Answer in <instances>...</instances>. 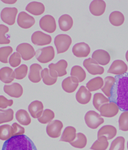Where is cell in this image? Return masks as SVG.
Returning a JSON list of instances; mask_svg holds the SVG:
<instances>
[{
  "label": "cell",
  "mask_w": 128,
  "mask_h": 150,
  "mask_svg": "<svg viewBox=\"0 0 128 150\" xmlns=\"http://www.w3.org/2000/svg\"><path fill=\"white\" fill-rule=\"evenodd\" d=\"M110 101L115 102L122 111H128V73L116 76Z\"/></svg>",
  "instance_id": "cell-1"
},
{
  "label": "cell",
  "mask_w": 128,
  "mask_h": 150,
  "mask_svg": "<svg viewBox=\"0 0 128 150\" xmlns=\"http://www.w3.org/2000/svg\"><path fill=\"white\" fill-rule=\"evenodd\" d=\"M2 150H37L34 143L28 136H13L6 140L3 145Z\"/></svg>",
  "instance_id": "cell-2"
},
{
  "label": "cell",
  "mask_w": 128,
  "mask_h": 150,
  "mask_svg": "<svg viewBox=\"0 0 128 150\" xmlns=\"http://www.w3.org/2000/svg\"><path fill=\"white\" fill-rule=\"evenodd\" d=\"M35 57L39 62L46 64L52 60L55 57V52L53 46L39 49L35 53Z\"/></svg>",
  "instance_id": "cell-3"
},
{
  "label": "cell",
  "mask_w": 128,
  "mask_h": 150,
  "mask_svg": "<svg viewBox=\"0 0 128 150\" xmlns=\"http://www.w3.org/2000/svg\"><path fill=\"white\" fill-rule=\"evenodd\" d=\"M54 43L58 54L67 51L72 44V40L69 35L61 34L55 37Z\"/></svg>",
  "instance_id": "cell-4"
},
{
  "label": "cell",
  "mask_w": 128,
  "mask_h": 150,
  "mask_svg": "<svg viewBox=\"0 0 128 150\" xmlns=\"http://www.w3.org/2000/svg\"><path fill=\"white\" fill-rule=\"evenodd\" d=\"M85 120L88 127L93 129H97L104 122L101 116L93 110H90L86 114Z\"/></svg>",
  "instance_id": "cell-5"
},
{
  "label": "cell",
  "mask_w": 128,
  "mask_h": 150,
  "mask_svg": "<svg viewBox=\"0 0 128 150\" xmlns=\"http://www.w3.org/2000/svg\"><path fill=\"white\" fill-rule=\"evenodd\" d=\"M117 134V129L114 126L111 125H105L98 132V140L101 142H107L113 139L116 136Z\"/></svg>",
  "instance_id": "cell-6"
},
{
  "label": "cell",
  "mask_w": 128,
  "mask_h": 150,
  "mask_svg": "<svg viewBox=\"0 0 128 150\" xmlns=\"http://www.w3.org/2000/svg\"><path fill=\"white\" fill-rule=\"evenodd\" d=\"M39 25L42 30L50 33H52L56 29L55 19L50 15H46L41 19Z\"/></svg>",
  "instance_id": "cell-7"
},
{
  "label": "cell",
  "mask_w": 128,
  "mask_h": 150,
  "mask_svg": "<svg viewBox=\"0 0 128 150\" xmlns=\"http://www.w3.org/2000/svg\"><path fill=\"white\" fill-rule=\"evenodd\" d=\"M18 9L16 8H5L1 11V17L2 21L9 25H13L16 22Z\"/></svg>",
  "instance_id": "cell-8"
},
{
  "label": "cell",
  "mask_w": 128,
  "mask_h": 150,
  "mask_svg": "<svg viewBox=\"0 0 128 150\" xmlns=\"http://www.w3.org/2000/svg\"><path fill=\"white\" fill-rule=\"evenodd\" d=\"M63 124L61 121L55 120L51 121L48 125L46 131L49 136L53 138H57L61 135Z\"/></svg>",
  "instance_id": "cell-9"
},
{
  "label": "cell",
  "mask_w": 128,
  "mask_h": 150,
  "mask_svg": "<svg viewBox=\"0 0 128 150\" xmlns=\"http://www.w3.org/2000/svg\"><path fill=\"white\" fill-rule=\"evenodd\" d=\"M119 109V107L116 103L111 101L110 103L103 105L100 107L99 111L102 116L111 118L118 114Z\"/></svg>",
  "instance_id": "cell-10"
},
{
  "label": "cell",
  "mask_w": 128,
  "mask_h": 150,
  "mask_svg": "<svg viewBox=\"0 0 128 150\" xmlns=\"http://www.w3.org/2000/svg\"><path fill=\"white\" fill-rule=\"evenodd\" d=\"M16 51L21 54L22 58L24 61H28L35 55L34 49L31 45L28 43H23L18 46Z\"/></svg>",
  "instance_id": "cell-11"
},
{
  "label": "cell",
  "mask_w": 128,
  "mask_h": 150,
  "mask_svg": "<svg viewBox=\"0 0 128 150\" xmlns=\"http://www.w3.org/2000/svg\"><path fill=\"white\" fill-rule=\"evenodd\" d=\"M83 65L88 73L92 75H101L104 73V68L100 66L93 59L89 58L85 59Z\"/></svg>",
  "instance_id": "cell-12"
},
{
  "label": "cell",
  "mask_w": 128,
  "mask_h": 150,
  "mask_svg": "<svg viewBox=\"0 0 128 150\" xmlns=\"http://www.w3.org/2000/svg\"><path fill=\"white\" fill-rule=\"evenodd\" d=\"M31 40L34 44L37 46H42L50 44L52 38L49 35L41 31H37L33 34Z\"/></svg>",
  "instance_id": "cell-13"
},
{
  "label": "cell",
  "mask_w": 128,
  "mask_h": 150,
  "mask_svg": "<svg viewBox=\"0 0 128 150\" xmlns=\"http://www.w3.org/2000/svg\"><path fill=\"white\" fill-rule=\"evenodd\" d=\"M35 23V19L25 12L19 13L17 18V23L20 27L24 29H28L33 26Z\"/></svg>",
  "instance_id": "cell-14"
},
{
  "label": "cell",
  "mask_w": 128,
  "mask_h": 150,
  "mask_svg": "<svg viewBox=\"0 0 128 150\" xmlns=\"http://www.w3.org/2000/svg\"><path fill=\"white\" fill-rule=\"evenodd\" d=\"M128 70V67L124 61L120 60L114 61L107 71V73L117 75L126 73Z\"/></svg>",
  "instance_id": "cell-15"
},
{
  "label": "cell",
  "mask_w": 128,
  "mask_h": 150,
  "mask_svg": "<svg viewBox=\"0 0 128 150\" xmlns=\"http://www.w3.org/2000/svg\"><path fill=\"white\" fill-rule=\"evenodd\" d=\"M43 81L46 85L51 86L55 84L58 80V73L55 71L45 68L41 72Z\"/></svg>",
  "instance_id": "cell-16"
},
{
  "label": "cell",
  "mask_w": 128,
  "mask_h": 150,
  "mask_svg": "<svg viewBox=\"0 0 128 150\" xmlns=\"http://www.w3.org/2000/svg\"><path fill=\"white\" fill-rule=\"evenodd\" d=\"M5 93L11 97L19 98L23 95V90L22 86L17 83L11 85H5L4 88Z\"/></svg>",
  "instance_id": "cell-17"
},
{
  "label": "cell",
  "mask_w": 128,
  "mask_h": 150,
  "mask_svg": "<svg viewBox=\"0 0 128 150\" xmlns=\"http://www.w3.org/2000/svg\"><path fill=\"white\" fill-rule=\"evenodd\" d=\"M90 48L87 43L82 42L75 45L73 48V54L78 58H84L88 56L90 52Z\"/></svg>",
  "instance_id": "cell-18"
},
{
  "label": "cell",
  "mask_w": 128,
  "mask_h": 150,
  "mask_svg": "<svg viewBox=\"0 0 128 150\" xmlns=\"http://www.w3.org/2000/svg\"><path fill=\"white\" fill-rule=\"evenodd\" d=\"M43 68L38 64H34L30 67L28 77L30 81L34 83L39 82L41 80Z\"/></svg>",
  "instance_id": "cell-19"
},
{
  "label": "cell",
  "mask_w": 128,
  "mask_h": 150,
  "mask_svg": "<svg viewBox=\"0 0 128 150\" xmlns=\"http://www.w3.org/2000/svg\"><path fill=\"white\" fill-rule=\"evenodd\" d=\"M79 81L77 78L69 77L64 79L62 83L63 89L68 93L74 92L79 85Z\"/></svg>",
  "instance_id": "cell-20"
},
{
  "label": "cell",
  "mask_w": 128,
  "mask_h": 150,
  "mask_svg": "<svg viewBox=\"0 0 128 150\" xmlns=\"http://www.w3.org/2000/svg\"><path fill=\"white\" fill-rule=\"evenodd\" d=\"M92 58L99 64L102 65H107L111 60L110 54L105 50H97L94 52Z\"/></svg>",
  "instance_id": "cell-21"
},
{
  "label": "cell",
  "mask_w": 128,
  "mask_h": 150,
  "mask_svg": "<svg viewBox=\"0 0 128 150\" xmlns=\"http://www.w3.org/2000/svg\"><path fill=\"white\" fill-rule=\"evenodd\" d=\"M106 4L103 1H92L90 5L89 9L91 13L94 16H101L105 13Z\"/></svg>",
  "instance_id": "cell-22"
},
{
  "label": "cell",
  "mask_w": 128,
  "mask_h": 150,
  "mask_svg": "<svg viewBox=\"0 0 128 150\" xmlns=\"http://www.w3.org/2000/svg\"><path fill=\"white\" fill-rule=\"evenodd\" d=\"M92 94L84 86H81L76 95V99L81 104H87L91 100Z\"/></svg>",
  "instance_id": "cell-23"
},
{
  "label": "cell",
  "mask_w": 128,
  "mask_h": 150,
  "mask_svg": "<svg viewBox=\"0 0 128 150\" xmlns=\"http://www.w3.org/2000/svg\"><path fill=\"white\" fill-rule=\"evenodd\" d=\"M43 106L42 102L38 100L33 102L29 105L28 110L30 114L34 118H39L43 114Z\"/></svg>",
  "instance_id": "cell-24"
},
{
  "label": "cell",
  "mask_w": 128,
  "mask_h": 150,
  "mask_svg": "<svg viewBox=\"0 0 128 150\" xmlns=\"http://www.w3.org/2000/svg\"><path fill=\"white\" fill-rule=\"evenodd\" d=\"M15 77V72L9 67H4L0 69V80L5 83H11L14 80Z\"/></svg>",
  "instance_id": "cell-25"
},
{
  "label": "cell",
  "mask_w": 128,
  "mask_h": 150,
  "mask_svg": "<svg viewBox=\"0 0 128 150\" xmlns=\"http://www.w3.org/2000/svg\"><path fill=\"white\" fill-rule=\"evenodd\" d=\"M26 10L34 16H38L43 14L45 10L44 5L41 3L32 2L28 4Z\"/></svg>",
  "instance_id": "cell-26"
},
{
  "label": "cell",
  "mask_w": 128,
  "mask_h": 150,
  "mask_svg": "<svg viewBox=\"0 0 128 150\" xmlns=\"http://www.w3.org/2000/svg\"><path fill=\"white\" fill-rule=\"evenodd\" d=\"M68 66V62L65 60H61L56 64L52 63L48 65L51 69L55 71L58 77H62L67 74L66 69Z\"/></svg>",
  "instance_id": "cell-27"
},
{
  "label": "cell",
  "mask_w": 128,
  "mask_h": 150,
  "mask_svg": "<svg viewBox=\"0 0 128 150\" xmlns=\"http://www.w3.org/2000/svg\"><path fill=\"white\" fill-rule=\"evenodd\" d=\"M60 29L62 31H67L71 28L73 25V20L71 16L68 14L62 15L58 20Z\"/></svg>",
  "instance_id": "cell-28"
},
{
  "label": "cell",
  "mask_w": 128,
  "mask_h": 150,
  "mask_svg": "<svg viewBox=\"0 0 128 150\" xmlns=\"http://www.w3.org/2000/svg\"><path fill=\"white\" fill-rule=\"evenodd\" d=\"M76 129L74 127L68 126L65 128L60 141L70 143L74 140L76 137Z\"/></svg>",
  "instance_id": "cell-29"
},
{
  "label": "cell",
  "mask_w": 128,
  "mask_h": 150,
  "mask_svg": "<svg viewBox=\"0 0 128 150\" xmlns=\"http://www.w3.org/2000/svg\"><path fill=\"white\" fill-rule=\"evenodd\" d=\"M14 136V130L12 126L8 125L0 126V139L7 140Z\"/></svg>",
  "instance_id": "cell-30"
},
{
  "label": "cell",
  "mask_w": 128,
  "mask_h": 150,
  "mask_svg": "<svg viewBox=\"0 0 128 150\" xmlns=\"http://www.w3.org/2000/svg\"><path fill=\"white\" fill-rule=\"evenodd\" d=\"M16 119L21 125H28L31 123V119L28 112L25 110H20L16 113Z\"/></svg>",
  "instance_id": "cell-31"
},
{
  "label": "cell",
  "mask_w": 128,
  "mask_h": 150,
  "mask_svg": "<svg viewBox=\"0 0 128 150\" xmlns=\"http://www.w3.org/2000/svg\"><path fill=\"white\" fill-rule=\"evenodd\" d=\"M104 84L102 78L100 77L95 78L88 82L86 84L87 88L90 92H94L102 88Z\"/></svg>",
  "instance_id": "cell-32"
},
{
  "label": "cell",
  "mask_w": 128,
  "mask_h": 150,
  "mask_svg": "<svg viewBox=\"0 0 128 150\" xmlns=\"http://www.w3.org/2000/svg\"><path fill=\"white\" fill-rule=\"evenodd\" d=\"M104 86L101 88L102 91L107 97L110 98L111 96V91L115 82V77L107 76L105 79Z\"/></svg>",
  "instance_id": "cell-33"
},
{
  "label": "cell",
  "mask_w": 128,
  "mask_h": 150,
  "mask_svg": "<svg viewBox=\"0 0 128 150\" xmlns=\"http://www.w3.org/2000/svg\"><path fill=\"white\" fill-rule=\"evenodd\" d=\"M110 101V99L106 97L103 94L96 93L94 95L93 105L95 108L98 111L103 105L108 103Z\"/></svg>",
  "instance_id": "cell-34"
},
{
  "label": "cell",
  "mask_w": 128,
  "mask_h": 150,
  "mask_svg": "<svg viewBox=\"0 0 128 150\" xmlns=\"http://www.w3.org/2000/svg\"><path fill=\"white\" fill-rule=\"evenodd\" d=\"M124 19L123 14L117 11L112 13L109 17L110 23L115 26H119L122 25L124 21Z\"/></svg>",
  "instance_id": "cell-35"
},
{
  "label": "cell",
  "mask_w": 128,
  "mask_h": 150,
  "mask_svg": "<svg viewBox=\"0 0 128 150\" xmlns=\"http://www.w3.org/2000/svg\"><path fill=\"white\" fill-rule=\"evenodd\" d=\"M70 144L75 148L80 149L84 148L87 145V137L83 133H77L74 140Z\"/></svg>",
  "instance_id": "cell-36"
},
{
  "label": "cell",
  "mask_w": 128,
  "mask_h": 150,
  "mask_svg": "<svg viewBox=\"0 0 128 150\" xmlns=\"http://www.w3.org/2000/svg\"><path fill=\"white\" fill-rule=\"evenodd\" d=\"M70 75L73 77L77 78L79 82H82L85 80L86 74L85 71L81 67L76 65L72 68L71 70Z\"/></svg>",
  "instance_id": "cell-37"
},
{
  "label": "cell",
  "mask_w": 128,
  "mask_h": 150,
  "mask_svg": "<svg viewBox=\"0 0 128 150\" xmlns=\"http://www.w3.org/2000/svg\"><path fill=\"white\" fill-rule=\"evenodd\" d=\"M13 110L11 109L7 110L0 109V124L10 122L14 118Z\"/></svg>",
  "instance_id": "cell-38"
},
{
  "label": "cell",
  "mask_w": 128,
  "mask_h": 150,
  "mask_svg": "<svg viewBox=\"0 0 128 150\" xmlns=\"http://www.w3.org/2000/svg\"><path fill=\"white\" fill-rule=\"evenodd\" d=\"M13 52L11 46H6L0 48V61L4 64L9 63L8 58Z\"/></svg>",
  "instance_id": "cell-39"
},
{
  "label": "cell",
  "mask_w": 128,
  "mask_h": 150,
  "mask_svg": "<svg viewBox=\"0 0 128 150\" xmlns=\"http://www.w3.org/2000/svg\"><path fill=\"white\" fill-rule=\"evenodd\" d=\"M9 31V27L3 24L0 25V44H9L10 43V36L9 35H6V33Z\"/></svg>",
  "instance_id": "cell-40"
},
{
  "label": "cell",
  "mask_w": 128,
  "mask_h": 150,
  "mask_svg": "<svg viewBox=\"0 0 128 150\" xmlns=\"http://www.w3.org/2000/svg\"><path fill=\"white\" fill-rule=\"evenodd\" d=\"M125 139L122 136L117 137L111 143L109 150H124L125 148Z\"/></svg>",
  "instance_id": "cell-41"
},
{
  "label": "cell",
  "mask_w": 128,
  "mask_h": 150,
  "mask_svg": "<svg viewBox=\"0 0 128 150\" xmlns=\"http://www.w3.org/2000/svg\"><path fill=\"white\" fill-rule=\"evenodd\" d=\"M120 130L128 131V111H124L120 116L119 121Z\"/></svg>",
  "instance_id": "cell-42"
},
{
  "label": "cell",
  "mask_w": 128,
  "mask_h": 150,
  "mask_svg": "<svg viewBox=\"0 0 128 150\" xmlns=\"http://www.w3.org/2000/svg\"><path fill=\"white\" fill-rule=\"evenodd\" d=\"M54 117L55 114L52 110L46 109L43 112L42 117L39 118L38 120L41 123L46 124L52 120Z\"/></svg>",
  "instance_id": "cell-43"
},
{
  "label": "cell",
  "mask_w": 128,
  "mask_h": 150,
  "mask_svg": "<svg viewBox=\"0 0 128 150\" xmlns=\"http://www.w3.org/2000/svg\"><path fill=\"white\" fill-rule=\"evenodd\" d=\"M28 72V67L26 65L22 64L15 69L16 78L17 80H22L27 76Z\"/></svg>",
  "instance_id": "cell-44"
},
{
  "label": "cell",
  "mask_w": 128,
  "mask_h": 150,
  "mask_svg": "<svg viewBox=\"0 0 128 150\" xmlns=\"http://www.w3.org/2000/svg\"><path fill=\"white\" fill-rule=\"evenodd\" d=\"M21 62V57L18 52H15L11 56L9 59V63L11 66L16 67L20 65Z\"/></svg>",
  "instance_id": "cell-45"
},
{
  "label": "cell",
  "mask_w": 128,
  "mask_h": 150,
  "mask_svg": "<svg viewBox=\"0 0 128 150\" xmlns=\"http://www.w3.org/2000/svg\"><path fill=\"white\" fill-rule=\"evenodd\" d=\"M108 142H101L97 140L92 144L90 149L93 150H106L108 148Z\"/></svg>",
  "instance_id": "cell-46"
},
{
  "label": "cell",
  "mask_w": 128,
  "mask_h": 150,
  "mask_svg": "<svg viewBox=\"0 0 128 150\" xmlns=\"http://www.w3.org/2000/svg\"><path fill=\"white\" fill-rule=\"evenodd\" d=\"M13 100H9L3 96H0V108H6L8 106L13 105Z\"/></svg>",
  "instance_id": "cell-47"
},
{
  "label": "cell",
  "mask_w": 128,
  "mask_h": 150,
  "mask_svg": "<svg viewBox=\"0 0 128 150\" xmlns=\"http://www.w3.org/2000/svg\"><path fill=\"white\" fill-rule=\"evenodd\" d=\"M14 130V136L22 135L25 133V129L16 122L12 125Z\"/></svg>",
  "instance_id": "cell-48"
},
{
  "label": "cell",
  "mask_w": 128,
  "mask_h": 150,
  "mask_svg": "<svg viewBox=\"0 0 128 150\" xmlns=\"http://www.w3.org/2000/svg\"><path fill=\"white\" fill-rule=\"evenodd\" d=\"M126 57L127 61V62H128V50H127V52L126 54Z\"/></svg>",
  "instance_id": "cell-49"
},
{
  "label": "cell",
  "mask_w": 128,
  "mask_h": 150,
  "mask_svg": "<svg viewBox=\"0 0 128 150\" xmlns=\"http://www.w3.org/2000/svg\"><path fill=\"white\" fill-rule=\"evenodd\" d=\"M127 149H128V141L127 142Z\"/></svg>",
  "instance_id": "cell-50"
}]
</instances>
